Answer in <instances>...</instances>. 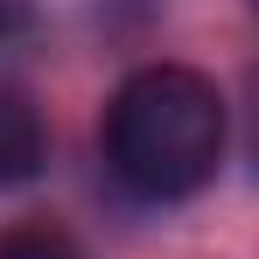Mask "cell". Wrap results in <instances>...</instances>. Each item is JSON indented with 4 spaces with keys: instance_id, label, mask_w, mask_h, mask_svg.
<instances>
[{
    "instance_id": "5",
    "label": "cell",
    "mask_w": 259,
    "mask_h": 259,
    "mask_svg": "<svg viewBox=\"0 0 259 259\" xmlns=\"http://www.w3.org/2000/svg\"><path fill=\"white\" fill-rule=\"evenodd\" d=\"M245 147H252V175H259V77H252V112H245Z\"/></svg>"
},
{
    "instance_id": "2",
    "label": "cell",
    "mask_w": 259,
    "mask_h": 259,
    "mask_svg": "<svg viewBox=\"0 0 259 259\" xmlns=\"http://www.w3.org/2000/svg\"><path fill=\"white\" fill-rule=\"evenodd\" d=\"M42 154H49V126L42 112L28 105V91L0 84V189H21L42 175Z\"/></svg>"
},
{
    "instance_id": "3",
    "label": "cell",
    "mask_w": 259,
    "mask_h": 259,
    "mask_svg": "<svg viewBox=\"0 0 259 259\" xmlns=\"http://www.w3.org/2000/svg\"><path fill=\"white\" fill-rule=\"evenodd\" d=\"M0 259H84V245L63 224H7L0 231Z\"/></svg>"
},
{
    "instance_id": "6",
    "label": "cell",
    "mask_w": 259,
    "mask_h": 259,
    "mask_svg": "<svg viewBox=\"0 0 259 259\" xmlns=\"http://www.w3.org/2000/svg\"><path fill=\"white\" fill-rule=\"evenodd\" d=\"M252 7H259V0H252Z\"/></svg>"
},
{
    "instance_id": "4",
    "label": "cell",
    "mask_w": 259,
    "mask_h": 259,
    "mask_svg": "<svg viewBox=\"0 0 259 259\" xmlns=\"http://www.w3.org/2000/svg\"><path fill=\"white\" fill-rule=\"evenodd\" d=\"M28 28V0H0V42Z\"/></svg>"
},
{
    "instance_id": "1",
    "label": "cell",
    "mask_w": 259,
    "mask_h": 259,
    "mask_svg": "<svg viewBox=\"0 0 259 259\" xmlns=\"http://www.w3.org/2000/svg\"><path fill=\"white\" fill-rule=\"evenodd\" d=\"M231 112L203 70L189 63H147L105 105V168L140 203H182L196 196L224 161Z\"/></svg>"
}]
</instances>
